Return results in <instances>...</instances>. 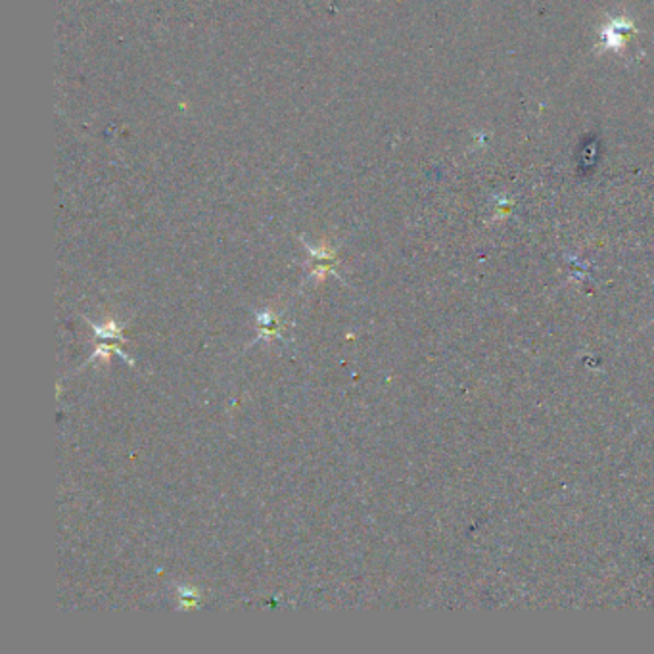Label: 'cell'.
<instances>
[{"mask_svg": "<svg viewBox=\"0 0 654 654\" xmlns=\"http://www.w3.org/2000/svg\"><path fill=\"white\" fill-rule=\"evenodd\" d=\"M178 595H180V607L185 608V610L194 608L198 605V600H200V595H198L196 589L178 587Z\"/></svg>", "mask_w": 654, "mask_h": 654, "instance_id": "6da1fadb", "label": "cell"}, {"mask_svg": "<svg viewBox=\"0 0 654 654\" xmlns=\"http://www.w3.org/2000/svg\"><path fill=\"white\" fill-rule=\"evenodd\" d=\"M96 330V336L100 338H117V340H121V334H119V328L115 327L113 323H108V325H104V327H93Z\"/></svg>", "mask_w": 654, "mask_h": 654, "instance_id": "7a4b0ae2", "label": "cell"}]
</instances>
